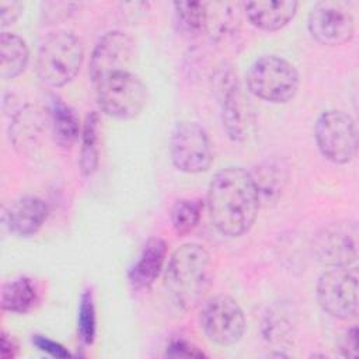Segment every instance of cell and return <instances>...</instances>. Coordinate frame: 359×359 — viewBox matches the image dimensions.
<instances>
[{"label":"cell","instance_id":"603a6c76","mask_svg":"<svg viewBox=\"0 0 359 359\" xmlns=\"http://www.w3.org/2000/svg\"><path fill=\"white\" fill-rule=\"evenodd\" d=\"M203 209V203L199 199H180L177 201L170 212V219L174 230L182 236L192 231Z\"/></svg>","mask_w":359,"mask_h":359},{"label":"cell","instance_id":"277c9868","mask_svg":"<svg viewBox=\"0 0 359 359\" xmlns=\"http://www.w3.org/2000/svg\"><path fill=\"white\" fill-rule=\"evenodd\" d=\"M93 84L101 111L111 118L133 119L146 105V87L130 70L108 73Z\"/></svg>","mask_w":359,"mask_h":359},{"label":"cell","instance_id":"6da1fadb","mask_svg":"<svg viewBox=\"0 0 359 359\" xmlns=\"http://www.w3.org/2000/svg\"><path fill=\"white\" fill-rule=\"evenodd\" d=\"M206 202L215 229L226 237H240L258 216V182L243 167L222 168L209 184Z\"/></svg>","mask_w":359,"mask_h":359},{"label":"cell","instance_id":"9a60e30c","mask_svg":"<svg viewBox=\"0 0 359 359\" xmlns=\"http://www.w3.org/2000/svg\"><path fill=\"white\" fill-rule=\"evenodd\" d=\"M48 205L38 196L25 195L14 201L7 212V224L13 234L29 237L38 233L48 217Z\"/></svg>","mask_w":359,"mask_h":359},{"label":"cell","instance_id":"ac0fdd59","mask_svg":"<svg viewBox=\"0 0 359 359\" xmlns=\"http://www.w3.org/2000/svg\"><path fill=\"white\" fill-rule=\"evenodd\" d=\"M240 3H206V31L215 39H223L237 31L240 24Z\"/></svg>","mask_w":359,"mask_h":359},{"label":"cell","instance_id":"d6986e66","mask_svg":"<svg viewBox=\"0 0 359 359\" xmlns=\"http://www.w3.org/2000/svg\"><path fill=\"white\" fill-rule=\"evenodd\" d=\"M50 123L55 139L59 144L69 147L79 139V118L76 112L59 98L52 100Z\"/></svg>","mask_w":359,"mask_h":359},{"label":"cell","instance_id":"7c38bea8","mask_svg":"<svg viewBox=\"0 0 359 359\" xmlns=\"http://www.w3.org/2000/svg\"><path fill=\"white\" fill-rule=\"evenodd\" d=\"M317 261L325 266H351L358 258V230L355 223L341 222L324 227L314 240Z\"/></svg>","mask_w":359,"mask_h":359},{"label":"cell","instance_id":"e0dca14e","mask_svg":"<svg viewBox=\"0 0 359 359\" xmlns=\"http://www.w3.org/2000/svg\"><path fill=\"white\" fill-rule=\"evenodd\" d=\"M29 50L27 42L11 32L0 35V76L4 80H11L20 76L28 63Z\"/></svg>","mask_w":359,"mask_h":359},{"label":"cell","instance_id":"4fadbf2b","mask_svg":"<svg viewBox=\"0 0 359 359\" xmlns=\"http://www.w3.org/2000/svg\"><path fill=\"white\" fill-rule=\"evenodd\" d=\"M135 57V43L132 38L122 31H109L97 42L90 59V79L95 83L102 76L130 70L129 66Z\"/></svg>","mask_w":359,"mask_h":359},{"label":"cell","instance_id":"f1b7e54d","mask_svg":"<svg viewBox=\"0 0 359 359\" xmlns=\"http://www.w3.org/2000/svg\"><path fill=\"white\" fill-rule=\"evenodd\" d=\"M24 6L20 1H1L0 3V15H1V27L6 28L18 20L22 13Z\"/></svg>","mask_w":359,"mask_h":359},{"label":"cell","instance_id":"9c48e42d","mask_svg":"<svg viewBox=\"0 0 359 359\" xmlns=\"http://www.w3.org/2000/svg\"><path fill=\"white\" fill-rule=\"evenodd\" d=\"M199 321L208 339L220 346L237 344L245 331V317L241 307L226 294L209 299L202 307Z\"/></svg>","mask_w":359,"mask_h":359},{"label":"cell","instance_id":"ffe728a7","mask_svg":"<svg viewBox=\"0 0 359 359\" xmlns=\"http://www.w3.org/2000/svg\"><path fill=\"white\" fill-rule=\"evenodd\" d=\"M100 118L97 112L87 115L83 135H81V153L80 168L86 177L95 172L100 161Z\"/></svg>","mask_w":359,"mask_h":359},{"label":"cell","instance_id":"30bf717a","mask_svg":"<svg viewBox=\"0 0 359 359\" xmlns=\"http://www.w3.org/2000/svg\"><path fill=\"white\" fill-rule=\"evenodd\" d=\"M213 88L227 136L234 142H243L248 133V114L245 112V102L237 74L231 66H223L216 70Z\"/></svg>","mask_w":359,"mask_h":359},{"label":"cell","instance_id":"8992f818","mask_svg":"<svg viewBox=\"0 0 359 359\" xmlns=\"http://www.w3.org/2000/svg\"><path fill=\"white\" fill-rule=\"evenodd\" d=\"M314 137L320 153L334 164H346L356 154L358 128L344 111H324L316 122Z\"/></svg>","mask_w":359,"mask_h":359},{"label":"cell","instance_id":"83f0119b","mask_svg":"<svg viewBox=\"0 0 359 359\" xmlns=\"http://www.w3.org/2000/svg\"><path fill=\"white\" fill-rule=\"evenodd\" d=\"M32 342L35 344V346L45 352V353H49L52 356H56V358H67L70 353L66 348H63L60 344L43 337V335H35L32 338Z\"/></svg>","mask_w":359,"mask_h":359},{"label":"cell","instance_id":"3957f363","mask_svg":"<svg viewBox=\"0 0 359 359\" xmlns=\"http://www.w3.org/2000/svg\"><path fill=\"white\" fill-rule=\"evenodd\" d=\"M83 59L84 50L79 38L69 31H56L39 48L36 72L46 84L62 87L77 76Z\"/></svg>","mask_w":359,"mask_h":359},{"label":"cell","instance_id":"7402d4cb","mask_svg":"<svg viewBox=\"0 0 359 359\" xmlns=\"http://www.w3.org/2000/svg\"><path fill=\"white\" fill-rule=\"evenodd\" d=\"M172 6L175 22L184 35L195 38L206 31V3L175 1Z\"/></svg>","mask_w":359,"mask_h":359},{"label":"cell","instance_id":"44dd1931","mask_svg":"<svg viewBox=\"0 0 359 359\" xmlns=\"http://www.w3.org/2000/svg\"><path fill=\"white\" fill-rule=\"evenodd\" d=\"M36 302V290L28 278L11 280L3 286L1 309L11 313H27Z\"/></svg>","mask_w":359,"mask_h":359},{"label":"cell","instance_id":"484cf974","mask_svg":"<svg viewBox=\"0 0 359 359\" xmlns=\"http://www.w3.org/2000/svg\"><path fill=\"white\" fill-rule=\"evenodd\" d=\"M167 355L172 358H198L203 356V352L185 339H174L167 346Z\"/></svg>","mask_w":359,"mask_h":359},{"label":"cell","instance_id":"d4e9b609","mask_svg":"<svg viewBox=\"0 0 359 359\" xmlns=\"http://www.w3.org/2000/svg\"><path fill=\"white\" fill-rule=\"evenodd\" d=\"M264 337L269 342H282L292 334V323L279 311H271L265 316Z\"/></svg>","mask_w":359,"mask_h":359},{"label":"cell","instance_id":"4316f807","mask_svg":"<svg viewBox=\"0 0 359 359\" xmlns=\"http://www.w3.org/2000/svg\"><path fill=\"white\" fill-rule=\"evenodd\" d=\"M339 355L348 359H353L358 356V328H349L338 342Z\"/></svg>","mask_w":359,"mask_h":359},{"label":"cell","instance_id":"f546056e","mask_svg":"<svg viewBox=\"0 0 359 359\" xmlns=\"http://www.w3.org/2000/svg\"><path fill=\"white\" fill-rule=\"evenodd\" d=\"M1 358L3 359H8V358H14L17 355V351H18V346L15 344V341L7 335L6 332L1 334Z\"/></svg>","mask_w":359,"mask_h":359},{"label":"cell","instance_id":"5b68a950","mask_svg":"<svg viewBox=\"0 0 359 359\" xmlns=\"http://www.w3.org/2000/svg\"><path fill=\"white\" fill-rule=\"evenodd\" d=\"M245 81L255 97L272 104H285L294 98L300 80L296 67L289 60L276 55H265L250 66Z\"/></svg>","mask_w":359,"mask_h":359},{"label":"cell","instance_id":"7a4b0ae2","mask_svg":"<svg viewBox=\"0 0 359 359\" xmlns=\"http://www.w3.org/2000/svg\"><path fill=\"white\" fill-rule=\"evenodd\" d=\"M212 282V259L198 243L178 247L170 257L164 272V287L170 300L181 310L194 309Z\"/></svg>","mask_w":359,"mask_h":359},{"label":"cell","instance_id":"8fae6325","mask_svg":"<svg viewBox=\"0 0 359 359\" xmlns=\"http://www.w3.org/2000/svg\"><path fill=\"white\" fill-rule=\"evenodd\" d=\"M311 36L325 46H339L349 42L355 34V20L342 1H318L307 18Z\"/></svg>","mask_w":359,"mask_h":359},{"label":"cell","instance_id":"ba28073f","mask_svg":"<svg viewBox=\"0 0 359 359\" xmlns=\"http://www.w3.org/2000/svg\"><path fill=\"white\" fill-rule=\"evenodd\" d=\"M171 161L182 172L199 174L213 163V150L206 130L194 121L178 122L170 137Z\"/></svg>","mask_w":359,"mask_h":359},{"label":"cell","instance_id":"52a82bcc","mask_svg":"<svg viewBox=\"0 0 359 359\" xmlns=\"http://www.w3.org/2000/svg\"><path fill=\"white\" fill-rule=\"evenodd\" d=\"M358 269L337 266L325 271L317 282V302L330 316L352 320L358 316Z\"/></svg>","mask_w":359,"mask_h":359},{"label":"cell","instance_id":"2e32d148","mask_svg":"<svg viewBox=\"0 0 359 359\" xmlns=\"http://www.w3.org/2000/svg\"><path fill=\"white\" fill-rule=\"evenodd\" d=\"M165 255L167 244L163 238L153 237L144 244L136 262L129 271V282L133 289H149L154 283L163 269Z\"/></svg>","mask_w":359,"mask_h":359},{"label":"cell","instance_id":"5bb4252c","mask_svg":"<svg viewBox=\"0 0 359 359\" xmlns=\"http://www.w3.org/2000/svg\"><path fill=\"white\" fill-rule=\"evenodd\" d=\"M297 7L299 3L294 0H258L243 4L250 22L264 31H278L287 25Z\"/></svg>","mask_w":359,"mask_h":359},{"label":"cell","instance_id":"cb8c5ba5","mask_svg":"<svg viewBox=\"0 0 359 359\" xmlns=\"http://www.w3.org/2000/svg\"><path fill=\"white\" fill-rule=\"evenodd\" d=\"M77 330H79V335H80L81 341L86 345L93 344V341L95 338V330H97V317H95L93 293L90 290H86L80 297Z\"/></svg>","mask_w":359,"mask_h":359}]
</instances>
